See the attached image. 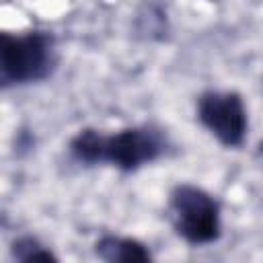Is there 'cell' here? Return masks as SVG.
Here are the masks:
<instances>
[{"mask_svg": "<svg viewBox=\"0 0 263 263\" xmlns=\"http://www.w3.org/2000/svg\"><path fill=\"white\" fill-rule=\"evenodd\" d=\"M55 66V45L45 31L4 33L0 37V78L8 84L43 80Z\"/></svg>", "mask_w": 263, "mask_h": 263, "instance_id": "cell-1", "label": "cell"}, {"mask_svg": "<svg viewBox=\"0 0 263 263\" xmlns=\"http://www.w3.org/2000/svg\"><path fill=\"white\" fill-rule=\"evenodd\" d=\"M12 257L16 261H55L58 257L41 245L35 236H21L12 242Z\"/></svg>", "mask_w": 263, "mask_h": 263, "instance_id": "cell-6", "label": "cell"}, {"mask_svg": "<svg viewBox=\"0 0 263 263\" xmlns=\"http://www.w3.org/2000/svg\"><path fill=\"white\" fill-rule=\"evenodd\" d=\"M95 253L99 255V259L109 263H142L152 259L146 245H142L136 238L115 236V234L101 236L95 245Z\"/></svg>", "mask_w": 263, "mask_h": 263, "instance_id": "cell-5", "label": "cell"}, {"mask_svg": "<svg viewBox=\"0 0 263 263\" xmlns=\"http://www.w3.org/2000/svg\"><path fill=\"white\" fill-rule=\"evenodd\" d=\"M166 152V138L152 125H136L99 138V162H109L119 171L132 173L158 160Z\"/></svg>", "mask_w": 263, "mask_h": 263, "instance_id": "cell-3", "label": "cell"}, {"mask_svg": "<svg viewBox=\"0 0 263 263\" xmlns=\"http://www.w3.org/2000/svg\"><path fill=\"white\" fill-rule=\"evenodd\" d=\"M171 220L177 234L189 245H210L220 238V205L201 187L183 183L177 185L168 201Z\"/></svg>", "mask_w": 263, "mask_h": 263, "instance_id": "cell-2", "label": "cell"}, {"mask_svg": "<svg viewBox=\"0 0 263 263\" xmlns=\"http://www.w3.org/2000/svg\"><path fill=\"white\" fill-rule=\"evenodd\" d=\"M197 119L226 148L242 146L249 129L247 107L238 92L208 90L197 101Z\"/></svg>", "mask_w": 263, "mask_h": 263, "instance_id": "cell-4", "label": "cell"}]
</instances>
